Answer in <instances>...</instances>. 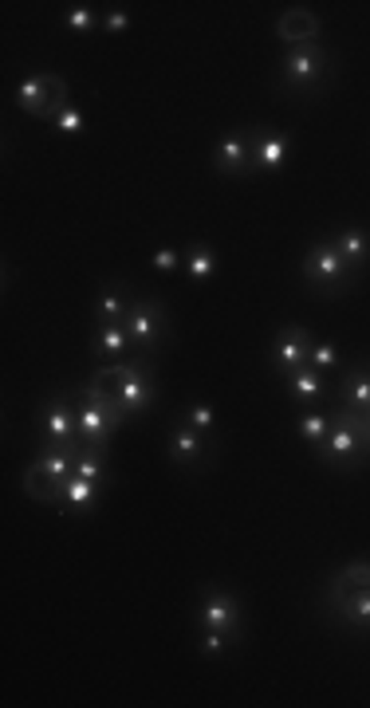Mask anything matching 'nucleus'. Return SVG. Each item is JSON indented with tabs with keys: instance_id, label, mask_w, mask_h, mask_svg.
<instances>
[{
	"instance_id": "32",
	"label": "nucleus",
	"mask_w": 370,
	"mask_h": 708,
	"mask_svg": "<svg viewBox=\"0 0 370 708\" xmlns=\"http://www.w3.org/2000/svg\"><path fill=\"white\" fill-rule=\"evenodd\" d=\"M221 645H225V634L221 630H205V642H202L205 653H221Z\"/></svg>"
},
{
	"instance_id": "16",
	"label": "nucleus",
	"mask_w": 370,
	"mask_h": 708,
	"mask_svg": "<svg viewBox=\"0 0 370 708\" xmlns=\"http://www.w3.org/2000/svg\"><path fill=\"white\" fill-rule=\"evenodd\" d=\"M205 453V445H202V437L194 433V425H177L174 433H169V456L174 461H197V456Z\"/></svg>"
},
{
	"instance_id": "2",
	"label": "nucleus",
	"mask_w": 370,
	"mask_h": 708,
	"mask_svg": "<svg viewBox=\"0 0 370 708\" xmlns=\"http://www.w3.org/2000/svg\"><path fill=\"white\" fill-rule=\"evenodd\" d=\"M319 456L327 465L355 468L370 456V422L355 410H339V417L327 429V441L319 445Z\"/></svg>"
},
{
	"instance_id": "24",
	"label": "nucleus",
	"mask_w": 370,
	"mask_h": 708,
	"mask_svg": "<svg viewBox=\"0 0 370 708\" xmlns=\"http://www.w3.org/2000/svg\"><path fill=\"white\" fill-rule=\"evenodd\" d=\"M327 429H331V417H327V414L299 417V437H304L307 445H323L327 441Z\"/></svg>"
},
{
	"instance_id": "29",
	"label": "nucleus",
	"mask_w": 370,
	"mask_h": 708,
	"mask_svg": "<svg viewBox=\"0 0 370 708\" xmlns=\"http://www.w3.org/2000/svg\"><path fill=\"white\" fill-rule=\"evenodd\" d=\"M67 24H72L75 32H91V28H95V13L87 4H75L72 13H67Z\"/></svg>"
},
{
	"instance_id": "4",
	"label": "nucleus",
	"mask_w": 370,
	"mask_h": 708,
	"mask_svg": "<svg viewBox=\"0 0 370 708\" xmlns=\"http://www.w3.org/2000/svg\"><path fill=\"white\" fill-rule=\"evenodd\" d=\"M351 272H355V268L343 260V252H339L335 241L315 244L312 252H307V260H304V276L319 287V292H335V287H347V284H351Z\"/></svg>"
},
{
	"instance_id": "23",
	"label": "nucleus",
	"mask_w": 370,
	"mask_h": 708,
	"mask_svg": "<svg viewBox=\"0 0 370 708\" xmlns=\"http://www.w3.org/2000/svg\"><path fill=\"white\" fill-rule=\"evenodd\" d=\"M126 343H130V335H126L123 323H107L103 335H99V351H103L107 358H118L126 351Z\"/></svg>"
},
{
	"instance_id": "1",
	"label": "nucleus",
	"mask_w": 370,
	"mask_h": 708,
	"mask_svg": "<svg viewBox=\"0 0 370 708\" xmlns=\"http://www.w3.org/2000/svg\"><path fill=\"white\" fill-rule=\"evenodd\" d=\"M75 453L79 448H47V453H39L32 468L24 473V492L39 504L64 508V488L75 476Z\"/></svg>"
},
{
	"instance_id": "11",
	"label": "nucleus",
	"mask_w": 370,
	"mask_h": 708,
	"mask_svg": "<svg viewBox=\"0 0 370 708\" xmlns=\"http://www.w3.org/2000/svg\"><path fill=\"white\" fill-rule=\"evenodd\" d=\"M146 354H138V363H134V371H130V378L123 382V390H118L115 397L123 402V414L130 417V414H138V410H146L150 402H154V386H150V378H146Z\"/></svg>"
},
{
	"instance_id": "31",
	"label": "nucleus",
	"mask_w": 370,
	"mask_h": 708,
	"mask_svg": "<svg viewBox=\"0 0 370 708\" xmlns=\"http://www.w3.org/2000/svg\"><path fill=\"white\" fill-rule=\"evenodd\" d=\"M189 425H194V429H213V410H209V405H194V410H189Z\"/></svg>"
},
{
	"instance_id": "18",
	"label": "nucleus",
	"mask_w": 370,
	"mask_h": 708,
	"mask_svg": "<svg viewBox=\"0 0 370 708\" xmlns=\"http://www.w3.org/2000/svg\"><path fill=\"white\" fill-rule=\"evenodd\" d=\"M99 496V484L95 481H83V476H72L64 488V508H75V512H87Z\"/></svg>"
},
{
	"instance_id": "10",
	"label": "nucleus",
	"mask_w": 370,
	"mask_h": 708,
	"mask_svg": "<svg viewBox=\"0 0 370 708\" xmlns=\"http://www.w3.org/2000/svg\"><path fill=\"white\" fill-rule=\"evenodd\" d=\"M307 354H312V338H307L299 327H288L284 335L276 338V346H272V363H276V371H299V366H307Z\"/></svg>"
},
{
	"instance_id": "17",
	"label": "nucleus",
	"mask_w": 370,
	"mask_h": 708,
	"mask_svg": "<svg viewBox=\"0 0 370 708\" xmlns=\"http://www.w3.org/2000/svg\"><path fill=\"white\" fill-rule=\"evenodd\" d=\"M343 386H347V410L366 417L370 414V374L366 371H347Z\"/></svg>"
},
{
	"instance_id": "30",
	"label": "nucleus",
	"mask_w": 370,
	"mask_h": 708,
	"mask_svg": "<svg viewBox=\"0 0 370 708\" xmlns=\"http://www.w3.org/2000/svg\"><path fill=\"white\" fill-rule=\"evenodd\" d=\"M150 264H154L158 272H174V268L182 264V256H177L174 248H162V252H154V256H150Z\"/></svg>"
},
{
	"instance_id": "6",
	"label": "nucleus",
	"mask_w": 370,
	"mask_h": 708,
	"mask_svg": "<svg viewBox=\"0 0 370 708\" xmlns=\"http://www.w3.org/2000/svg\"><path fill=\"white\" fill-rule=\"evenodd\" d=\"M126 335L134 338L142 351H150V346L162 338V331H166V311L158 303H146V299H138L134 307H130V315H126Z\"/></svg>"
},
{
	"instance_id": "27",
	"label": "nucleus",
	"mask_w": 370,
	"mask_h": 708,
	"mask_svg": "<svg viewBox=\"0 0 370 708\" xmlns=\"http://www.w3.org/2000/svg\"><path fill=\"white\" fill-rule=\"evenodd\" d=\"M339 363V351L331 343H312V354H307V366H315V371H327V366Z\"/></svg>"
},
{
	"instance_id": "7",
	"label": "nucleus",
	"mask_w": 370,
	"mask_h": 708,
	"mask_svg": "<svg viewBox=\"0 0 370 708\" xmlns=\"http://www.w3.org/2000/svg\"><path fill=\"white\" fill-rule=\"evenodd\" d=\"M44 429H47V448H79L75 433H79V417L75 405L67 397H56L44 410Z\"/></svg>"
},
{
	"instance_id": "22",
	"label": "nucleus",
	"mask_w": 370,
	"mask_h": 708,
	"mask_svg": "<svg viewBox=\"0 0 370 708\" xmlns=\"http://www.w3.org/2000/svg\"><path fill=\"white\" fill-rule=\"evenodd\" d=\"M292 394L296 397H319L323 394V378H319L315 366H299V371H292Z\"/></svg>"
},
{
	"instance_id": "9",
	"label": "nucleus",
	"mask_w": 370,
	"mask_h": 708,
	"mask_svg": "<svg viewBox=\"0 0 370 708\" xmlns=\"http://www.w3.org/2000/svg\"><path fill=\"white\" fill-rule=\"evenodd\" d=\"M276 36L292 47H307L319 39V16L307 13V8H288L284 16L276 20Z\"/></svg>"
},
{
	"instance_id": "26",
	"label": "nucleus",
	"mask_w": 370,
	"mask_h": 708,
	"mask_svg": "<svg viewBox=\"0 0 370 708\" xmlns=\"http://www.w3.org/2000/svg\"><path fill=\"white\" fill-rule=\"evenodd\" d=\"M185 268H189V276H194V280H205V276H213V268H217V256L209 252L205 244H197V248H189V256H185Z\"/></svg>"
},
{
	"instance_id": "3",
	"label": "nucleus",
	"mask_w": 370,
	"mask_h": 708,
	"mask_svg": "<svg viewBox=\"0 0 370 708\" xmlns=\"http://www.w3.org/2000/svg\"><path fill=\"white\" fill-rule=\"evenodd\" d=\"M16 103L24 107L28 115L44 118V123H56V118L72 107V95H67V83L59 75L36 72V75H28L24 83L16 87Z\"/></svg>"
},
{
	"instance_id": "20",
	"label": "nucleus",
	"mask_w": 370,
	"mask_h": 708,
	"mask_svg": "<svg viewBox=\"0 0 370 708\" xmlns=\"http://www.w3.org/2000/svg\"><path fill=\"white\" fill-rule=\"evenodd\" d=\"M366 586H370V559H358L343 567V575L331 583V591H366Z\"/></svg>"
},
{
	"instance_id": "12",
	"label": "nucleus",
	"mask_w": 370,
	"mask_h": 708,
	"mask_svg": "<svg viewBox=\"0 0 370 708\" xmlns=\"http://www.w3.org/2000/svg\"><path fill=\"white\" fill-rule=\"evenodd\" d=\"M248 146H253V131L225 134L213 149V166L221 169V174H241V169H248Z\"/></svg>"
},
{
	"instance_id": "15",
	"label": "nucleus",
	"mask_w": 370,
	"mask_h": 708,
	"mask_svg": "<svg viewBox=\"0 0 370 708\" xmlns=\"http://www.w3.org/2000/svg\"><path fill=\"white\" fill-rule=\"evenodd\" d=\"M339 598V614L355 626H370V586L366 591H331Z\"/></svg>"
},
{
	"instance_id": "8",
	"label": "nucleus",
	"mask_w": 370,
	"mask_h": 708,
	"mask_svg": "<svg viewBox=\"0 0 370 708\" xmlns=\"http://www.w3.org/2000/svg\"><path fill=\"white\" fill-rule=\"evenodd\" d=\"M75 417H79V437H83V445L91 448H107V437H111V414L103 410L99 402H91V397H83L75 390Z\"/></svg>"
},
{
	"instance_id": "34",
	"label": "nucleus",
	"mask_w": 370,
	"mask_h": 708,
	"mask_svg": "<svg viewBox=\"0 0 370 708\" xmlns=\"http://www.w3.org/2000/svg\"><path fill=\"white\" fill-rule=\"evenodd\" d=\"M366 422H370V414H366Z\"/></svg>"
},
{
	"instance_id": "19",
	"label": "nucleus",
	"mask_w": 370,
	"mask_h": 708,
	"mask_svg": "<svg viewBox=\"0 0 370 708\" xmlns=\"http://www.w3.org/2000/svg\"><path fill=\"white\" fill-rule=\"evenodd\" d=\"M339 252H343V260L347 264H351V268H358V264H363L366 260V233H363V228H347V233L343 236H339Z\"/></svg>"
},
{
	"instance_id": "5",
	"label": "nucleus",
	"mask_w": 370,
	"mask_h": 708,
	"mask_svg": "<svg viewBox=\"0 0 370 708\" xmlns=\"http://www.w3.org/2000/svg\"><path fill=\"white\" fill-rule=\"evenodd\" d=\"M327 72V52L319 44L292 47V55L284 59V83L288 87H312Z\"/></svg>"
},
{
	"instance_id": "33",
	"label": "nucleus",
	"mask_w": 370,
	"mask_h": 708,
	"mask_svg": "<svg viewBox=\"0 0 370 708\" xmlns=\"http://www.w3.org/2000/svg\"><path fill=\"white\" fill-rule=\"evenodd\" d=\"M130 24V16L123 13V8H115L111 16H107V32H123V28Z\"/></svg>"
},
{
	"instance_id": "13",
	"label": "nucleus",
	"mask_w": 370,
	"mask_h": 708,
	"mask_svg": "<svg viewBox=\"0 0 370 708\" xmlns=\"http://www.w3.org/2000/svg\"><path fill=\"white\" fill-rule=\"evenodd\" d=\"M253 146H256V166L260 169H280L288 162L292 138L280 134V131H253Z\"/></svg>"
},
{
	"instance_id": "25",
	"label": "nucleus",
	"mask_w": 370,
	"mask_h": 708,
	"mask_svg": "<svg viewBox=\"0 0 370 708\" xmlns=\"http://www.w3.org/2000/svg\"><path fill=\"white\" fill-rule=\"evenodd\" d=\"M126 315H130V307L123 303V295H118L115 287H107L103 299H99V319H103V323H126Z\"/></svg>"
},
{
	"instance_id": "14",
	"label": "nucleus",
	"mask_w": 370,
	"mask_h": 708,
	"mask_svg": "<svg viewBox=\"0 0 370 708\" xmlns=\"http://www.w3.org/2000/svg\"><path fill=\"white\" fill-rule=\"evenodd\" d=\"M202 622H205V630L233 634V626H237V602L228 594H209L205 606H202Z\"/></svg>"
},
{
	"instance_id": "28",
	"label": "nucleus",
	"mask_w": 370,
	"mask_h": 708,
	"mask_svg": "<svg viewBox=\"0 0 370 708\" xmlns=\"http://www.w3.org/2000/svg\"><path fill=\"white\" fill-rule=\"evenodd\" d=\"M52 126H56V134H79V131H83V115H79V111H75V103H72L64 115L56 118Z\"/></svg>"
},
{
	"instance_id": "21",
	"label": "nucleus",
	"mask_w": 370,
	"mask_h": 708,
	"mask_svg": "<svg viewBox=\"0 0 370 708\" xmlns=\"http://www.w3.org/2000/svg\"><path fill=\"white\" fill-rule=\"evenodd\" d=\"M130 371H134V363H115V366H103V371H95L91 386H99V390H107V394H118V390H123V382L130 378Z\"/></svg>"
}]
</instances>
